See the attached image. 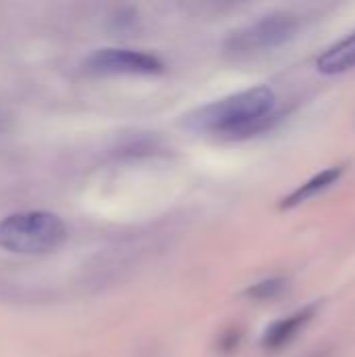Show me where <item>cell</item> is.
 <instances>
[{
  "label": "cell",
  "instance_id": "1",
  "mask_svg": "<svg viewBox=\"0 0 355 357\" xmlns=\"http://www.w3.org/2000/svg\"><path fill=\"white\" fill-rule=\"evenodd\" d=\"M276 96L268 86H255L186 115V126L222 138L239 140L268 130L274 121Z\"/></svg>",
  "mask_w": 355,
  "mask_h": 357
},
{
  "label": "cell",
  "instance_id": "2",
  "mask_svg": "<svg viewBox=\"0 0 355 357\" xmlns=\"http://www.w3.org/2000/svg\"><path fill=\"white\" fill-rule=\"evenodd\" d=\"M67 241L65 222L48 211H21L0 220V249L21 255H44Z\"/></svg>",
  "mask_w": 355,
  "mask_h": 357
},
{
  "label": "cell",
  "instance_id": "3",
  "mask_svg": "<svg viewBox=\"0 0 355 357\" xmlns=\"http://www.w3.org/2000/svg\"><path fill=\"white\" fill-rule=\"evenodd\" d=\"M301 27V17L291 10H276L236 29L226 40L224 48L232 56H249L268 52L293 40Z\"/></svg>",
  "mask_w": 355,
  "mask_h": 357
},
{
  "label": "cell",
  "instance_id": "4",
  "mask_svg": "<svg viewBox=\"0 0 355 357\" xmlns=\"http://www.w3.org/2000/svg\"><path fill=\"white\" fill-rule=\"evenodd\" d=\"M82 69L90 75H155L165 69L151 52L130 48H100L84 59Z\"/></svg>",
  "mask_w": 355,
  "mask_h": 357
},
{
  "label": "cell",
  "instance_id": "5",
  "mask_svg": "<svg viewBox=\"0 0 355 357\" xmlns=\"http://www.w3.org/2000/svg\"><path fill=\"white\" fill-rule=\"evenodd\" d=\"M314 314H316V305H308V307L299 310L297 314L287 316V318L274 322V324L266 331V335H264V339H262V347L268 349V351L282 349V347H285L287 343H291V341L297 337V333L314 318Z\"/></svg>",
  "mask_w": 355,
  "mask_h": 357
},
{
  "label": "cell",
  "instance_id": "6",
  "mask_svg": "<svg viewBox=\"0 0 355 357\" xmlns=\"http://www.w3.org/2000/svg\"><path fill=\"white\" fill-rule=\"evenodd\" d=\"M352 67H355V31L326 48L318 59V69L328 75L343 73Z\"/></svg>",
  "mask_w": 355,
  "mask_h": 357
},
{
  "label": "cell",
  "instance_id": "7",
  "mask_svg": "<svg viewBox=\"0 0 355 357\" xmlns=\"http://www.w3.org/2000/svg\"><path fill=\"white\" fill-rule=\"evenodd\" d=\"M341 167H328V169H322L320 174H316L312 180L303 182L293 195H289L285 201H282V209H289V207H295V205H301L303 201H310L312 197H316L318 192L326 190L331 184L337 182V178L341 176Z\"/></svg>",
  "mask_w": 355,
  "mask_h": 357
},
{
  "label": "cell",
  "instance_id": "8",
  "mask_svg": "<svg viewBox=\"0 0 355 357\" xmlns=\"http://www.w3.org/2000/svg\"><path fill=\"white\" fill-rule=\"evenodd\" d=\"M285 278H270V280H262V282H257V284H253V287H249L247 291H245V295L247 297H251V299H257V301H266V299H272V297H276L282 289H285Z\"/></svg>",
  "mask_w": 355,
  "mask_h": 357
},
{
  "label": "cell",
  "instance_id": "9",
  "mask_svg": "<svg viewBox=\"0 0 355 357\" xmlns=\"http://www.w3.org/2000/svg\"><path fill=\"white\" fill-rule=\"evenodd\" d=\"M239 339H241V335H239L236 331L224 333V335H222V341H220V349H222V351H232V349L236 347Z\"/></svg>",
  "mask_w": 355,
  "mask_h": 357
},
{
  "label": "cell",
  "instance_id": "10",
  "mask_svg": "<svg viewBox=\"0 0 355 357\" xmlns=\"http://www.w3.org/2000/svg\"><path fill=\"white\" fill-rule=\"evenodd\" d=\"M0 126H2V117H0Z\"/></svg>",
  "mask_w": 355,
  "mask_h": 357
}]
</instances>
